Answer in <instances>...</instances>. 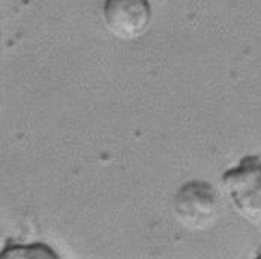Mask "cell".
<instances>
[{"label": "cell", "instance_id": "obj_1", "mask_svg": "<svg viewBox=\"0 0 261 259\" xmlns=\"http://www.w3.org/2000/svg\"><path fill=\"white\" fill-rule=\"evenodd\" d=\"M222 187L237 213L261 229V159L245 156L222 176Z\"/></svg>", "mask_w": 261, "mask_h": 259}, {"label": "cell", "instance_id": "obj_2", "mask_svg": "<svg viewBox=\"0 0 261 259\" xmlns=\"http://www.w3.org/2000/svg\"><path fill=\"white\" fill-rule=\"evenodd\" d=\"M218 203L213 187L206 182L183 184L174 199V213L183 226L192 231H204L213 223Z\"/></svg>", "mask_w": 261, "mask_h": 259}, {"label": "cell", "instance_id": "obj_3", "mask_svg": "<svg viewBox=\"0 0 261 259\" xmlns=\"http://www.w3.org/2000/svg\"><path fill=\"white\" fill-rule=\"evenodd\" d=\"M102 20L113 36L132 41L143 36L150 27L152 6L149 0H105Z\"/></svg>", "mask_w": 261, "mask_h": 259}]
</instances>
